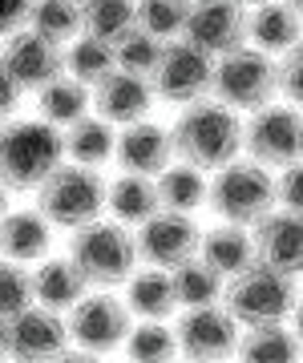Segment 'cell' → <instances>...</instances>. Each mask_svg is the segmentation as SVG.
Returning a JSON list of instances; mask_svg holds the SVG:
<instances>
[{"label": "cell", "mask_w": 303, "mask_h": 363, "mask_svg": "<svg viewBox=\"0 0 303 363\" xmlns=\"http://www.w3.org/2000/svg\"><path fill=\"white\" fill-rule=\"evenodd\" d=\"M211 97L235 113H250L259 105L275 101V57L259 52L255 45H238L214 57Z\"/></svg>", "instance_id": "8992f818"}, {"label": "cell", "mask_w": 303, "mask_h": 363, "mask_svg": "<svg viewBox=\"0 0 303 363\" xmlns=\"http://www.w3.org/2000/svg\"><path fill=\"white\" fill-rule=\"evenodd\" d=\"M178 37L190 40L206 57L231 52L247 45V9L238 0H190Z\"/></svg>", "instance_id": "5bb4252c"}, {"label": "cell", "mask_w": 303, "mask_h": 363, "mask_svg": "<svg viewBox=\"0 0 303 363\" xmlns=\"http://www.w3.org/2000/svg\"><path fill=\"white\" fill-rule=\"evenodd\" d=\"M299 9L287 4V0H263L247 13V40L267 57H279L299 45Z\"/></svg>", "instance_id": "ffe728a7"}, {"label": "cell", "mask_w": 303, "mask_h": 363, "mask_svg": "<svg viewBox=\"0 0 303 363\" xmlns=\"http://www.w3.org/2000/svg\"><path fill=\"white\" fill-rule=\"evenodd\" d=\"M0 359H9V323L0 319Z\"/></svg>", "instance_id": "b9f144b4"}, {"label": "cell", "mask_w": 303, "mask_h": 363, "mask_svg": "<svg viewBox=\"0 0 303 363\" xmlns=\"http://www.w3.org/2000/svg\"><path fill=\"white\" fill-rule=\"evenodd\" d=\"M243 154L267 169H283L291 162H299V154H303L299 105L267 101L259 109H250L247 121H243Z\"/></svg>", "instance_id": "ba28073f"}, {"label": "cell", "mask_w": 303, "mask_h": 363, "mask_svg": "<svg viewBox=\"0 0 303 363\" xmlns=\"http://www.w3.org/2000/svg\"><path fill=\"white\" fill-rule=\"evenodd\" d=\"M69 347V327L61 311L28 303L9 319V359L13 363H53Z\"/></svg>", "instance_id": "9a60e30c"}, {"label": "cell", "mask_w": 303, "mask_h": 363, "mask_svg": "<svg viewBox=\"0 0 303 363\" xmlns=\"http://www.w3.org/2000/svg\"><path fill=\"white\" fill-rule=\"evenodd\" d=\"M109 69H118L114 61V45L101 37H89V33H77V37L65 45V73L77 77L81 85H97Z\"/></svg>", "instance_id": "f546056e"}, {"label": "cell", "mask_w": 303, "mask_h": 363, "mask_svg": "<svg viewBox=\"0 0 303 363\" xmlns=\"http://www.w3.org/2000/svg\"><path fill=\"white\" fill-rule=\"evenodd\" d=\"M130 315L138 319H166V315L178 311L174 303V286H170V271H158V267H145V271H133L126 279V298H121Z\"/></svg>", "instance_id": "484cf974"}, {"label": "cell", "mask_w": 303, "mask_h": 363, "mask_svg": "<svg viewBox=\"0 0 303 363\" xmlns=\"http://www.w3.org/2000/svg\"><path fill=\"white\" fill-rule=\"evenodd\" d=\"M106 210L114 214V222L121 226H138L145 222L158 206V190H154V178H142V174H118V182H106Z\"/></svg>", "instance_id": "d4e9b609"}, {"label": "cell", "mask_w": 303, "mask_h": 363, "mask_svg": "<svg viewBox=\"0 0 303 363\" xmlns=\"http://www.w3.org/2000/svg\"><path fill=\"white\" fill-rule=\"evenodd\" d=\"M238 363H299V335L287 323H263L238 331Z\"/></svg>", "instance_id": "cb8c5ba5"}, {"label": "cell", "mask_w": 303, "mask_h": 363, "mask_svg": "<svg viewBox=\"0 0 303 363\" xmlns=\"http://www.w3.org/2000/svg\"><path fill=\"white\" fill-rule=\"evenodd\" d=\"M28 286H33V303L49 307V311H69L81 295H85V279L81 271L65 259H45L37 262V271H28Z\"/></svg>", "instance_id": "44dd1931"}, {"label": "cell", "mask_w": 303, "mask_h": 363, "mask_svg": "<svg viewBox=\"0 0 303 363\" xmlns=\"http://www.w3.org/2000/svg\"><path fill=\"white\" fill-rule=\"evenodd\" d=\"M65 162L61 130L40 117H9L0 121V186L4 190H37Z\"/></svg>", "instance_id": "7a4b0ae2"}, {"label": "cell", "mask_w": 303, "mask_h": 363, "mask_svg": "<svg viewBox=\"0 0 303 363\" xmlns=\"http://www.w3.org/2000/svg\"><path fill=\"white\" fill-rule=\"evenodd\" d=\"M174 363H194V359H174Z\"/></svg>", "instance_id": "f6af8a7d"}, {"label": "cell", "mask_w": 303, "mask_h": 363, "mask_svg": "<svg viewBox=\"0 0 303 363\" xmlns=\"http://www.w3.org/2000/svg\"><path fill=\"white\" fill-rule=\"evenodd\" d=\"M65 327H69V339L81 351L106 355V351H118L126 343V335H130V327H133V315L121 298L101 291V295H81L69 307Z\"/></svg>", "instance_id": "8fae6325"}, {"label": "cell", "mask_w": 303, "mask_h": 363, "mask_svg": "<svg viewBox=\"0 0 303 363\" xmlns=\"http://www.w3.org/2000/svg\"><path fill=\"white\" fill-rule=\"evenodd\" d=\"M250 247H255V262L279 274H299L303 262V226L295 210L271 206L259 222H250Z\"/></svg>", "instance_id": "2e32d148"}, {"label": "cell", "mask_w": 303, "mask_h": 363, "mask_svg": "<svg viewBox=\"0 0 303 363\" xmlns=\"http://www.w3.org/2000/svg\"><path fill=\"white\" fill-rule=\"evenodd\" d=\"M53 247V226L45 222L37 206L33 210H4L0 218V259L9 262H40Z\"/></svg>", "instance_id": "d6986e66"}, {"label": "cell", "mask_w": 303, "mask_h": 363, "mask_svg": "<svg viewBox=\"0 0 303 363\" xmlns=\"http://www.w3.org/2000/svg\"><path fill=\"white\" fill-rule=\"evenodd\" d=\"M25 25L57 45H69L81 33V0H33Z\"/></svg>", "instance_id": "4dcf8cb0"}, {"label": "cell", "mask_w": 303, "mask_h": 363, "mask_svg": "<svg viewBox=\"0 0 303 363\" xmlns=\"http://www.w3.org/2000/svg\"><path fill=\"white\" fill-rule=\"evenodd\" d=\"M170 286H174L178 311H186V307H206V303H223V274L211 271L198 255H190L186 262L170 267Z\"/></svg>", "instance_id": "f1b7e54d"}, {"label": "cell", "mask_w": 303, "mask_h": 363, "mask_svg": "<svg viewBox=\"0 0 303 363\" xmlns=\"http://www.w3.org/2000/svg\"><path fill=\"white\" fill-rule=\"evenodd\" d=\"M33 303V286H28V271H21V262L0 259V319L9 323L13 315H21Z\"/></svg>", "instance_id": "d590c367"}, {"label": "cell", "mask_w": 303, "mask_h": 363, "mask_svg": "<svg viewBox=\"0 0 303 363\" xmlns=\"http://www.w3.org/2000/svg\"><path fill=\"white\" fill-rule=\"evenodd\" d=\"M154 85L138 73H126V69H109L106 77L89 85V105L97 109V117H106L109 125H130V121H142L154 109Z\"/></svg>", "instance_id": "e0dca14e"}, {"label": "cell", "mask_w": 303, "mask_h": 363, "mask_svg": "<svg viewBox=\"0 0 303 363\" xmlns=\"http://www.w3.org/2000/svg\"><path fill=\"white\" fill-rule=\"evenodd\" d=\"M154 190H158V206L162 210H178L190 214L206 202V174L186 162H170V166L154 174Z\"/></svg>", "instance_id": "83f0119b"}, {"label": "cell", "mask_w": 303, "mask_h": 363, "mask_svg": "<svg viewBox=\"0 0 303 363\" xmlns=\"http://www.w3.org/2000/svg\"><path fill=\"white\" fill-rule=\"evenodd\" d=\"M271 194H275V206L279 210H295L299 214V162H291L283 169H271Z\"/></svg>", "instance_id": "74e56055"}, {"label": "cell", "mask_w": 303, "mask_h": 363, "mask_svg": "<svg viewBox=\"0 0 303 363\" xmlns=\"http://www.w3.org/2000/svg\"><path fill=\"white\" fill-rule=\"evenodd\" d=\"M166 40L150 37V33H142V28L133 25L126 37L114 40V61H118V69H126V73H138V77L150 81V73H154V65H158V52Z\"/></svg>", "instance_id": "e575fe53"}, {"label": "cell", "mask_w": 303, "mask_h": 363, "mask_svg": "<svg viewBox=\"0 0 303 363\" xmlns=\"http://www.w3.org/2000/svg\"><path fill=\"white\" fill-rule=\"evenodd\" d=\"M121 347H126L130 363H174L178 359L174 327H166L162 319H142L138 327H130V335H126Z\"/></svg>", "instance_id": "1f68e13d"}, {"label": "cell", "mask_w": 303, "mask_h": 363, "mask_svg": "<svg viewBox=\"0 0 303 363\" xmlns=\"http://www.w3.org/2000/svg\"><path fill=\"white\" fill-rule=\"evenodd\" d=\"M299 303V286L291 274L267 271L259 262H250L247 271L226 279L223 286V307L231 311L238 327H263V323H287Z\"/></svg>", "instance_id": "277c9868"}, {"label": "cell", "mask_w": 303, "mask_h": 363, "mask_svg": "<svg viewBox=\"0 0 303 363\" xmlns=\"http://www.w3.org/2000/svg\"><path fill=\"white\" fill-rule=\"evenodd\" d=\"M206 206L219 214L223 222H235V226H250L259 222L267 210L275 206V194H271V169L259 166V162H226V166L214 169V182H206Z\"/></svg>", "instance_id": "52a82bcc"}, {"label": "cell", "mask_w": 303, "mask_h": 363, "mask_svg": "<svg viewBox=\"0 0 303 363\" xmlns=\"http://www.w3.org/2000/svg\"><path fill=\"white\" fill-rule=\"evenodd\" d=\"M114 162H118L121 174H142V178L162 174V169L174 162L170 130L154 125L150 117L121 125V130H118V145H114Z\"/></svg>", "instance_id": "ac0fdd59"}, {"label": "cell", "mask_w": 303, "mask_h": 363, "mask_svg": "<svg viewBox=\"0 0 303 363\" xmlns=\"http://www.w3.org/2000/svg\"><path fill=\"white\" fill-rule=\"evenodd\" d=\"M238 331L243 327L231 319L223 303H206V307H186L174 323V339L178 351L194 363H226L235 359Z\"/></svg>", "instance_id": "30bf717a"}, {"label": "cell", "mask_w": 303, "mask_h": 363, "mask_svg": "<svg viewBox=\"0 0 303 363\" xmlns=\"http://www.w3.org/2000/svg\"><path fill=\"white\" fill-rule=\"evenodd\" d=\"M61 145H65V157L77 162V166H106L114 162V145H118V125H109L106 117L85 113L77 117L73 125H65L61 133Z\"/></svg>", "instance_id": "603a6c76"}, {"label": "cell", "mask_w": 303, "mask_h": 363, "mask_svg": "<svg viewBox=\"0 0 303 363\" xmlns=\"http://www.w3.org/2000/svg\"><path fill=\"white\" fill-rule=\"evenodd\" d=\"M198 259L206 262L211 271H219L223 279L247 271L255 262V247H250V226H235V222H223L214 230L198 234Z\"/></svg>", "instance_id": "7402d4cb"}, {"label": "cell", "mask_w": 303, "mask_h": 363, "mask_svg": "<svg viewBox=\"0 0 303 363\" xmlns=\"http://www.w3.org/2000/svg\"><path fill=\"white\" fill-rule=\"evenodd\" d=\"M37 210L53 230H77L85 222L101 218L106 210V178L93 166L61 162L49 178L37 186Z\"/></svg>", "instance_id": "5b68a950"}, {"label": "cell", "mask_w": 303, "mask_h": 363, "mask_svg": "<svg viewBox=\"0 0 303 363\" xmlns=\"http://www.w3.org/2000/svg\"><path fill=\"white\" fill-rule=\"evenodd\" d=\"M275 97H287V105H299V97H303V57H299V45L275 57Z\"/></svg>", "instance_id": "8d00e7d4"}, {"label": "cell", "mask_w": 303, "mask_h": 363, "mask_svg": "<svg viewBox=\"0 0 303 363\" xmlns=\"http://www.w3.org/2000/svg\"><path fill=\"white\" fill-rule=\"evenodd\" d=\"M9 194H13V190H4V186H0V218H4V210H9Z\"/></svg>", "instance_id": "7bdbcfd3"}, {"label": "cell", "mask_w": 303, "mask_h": 363, "mask_svg": "<svg viewBox=\"0 0 303 363\" xmlns=\"http://www.w3.org/2000/svg\"><path fill=\"white\" fill-rule=\"evenodd\" d=\"M238 4H243V9H255V4H263V0H238Z\"/></svg>", "instance_id": "ee69618b"}, {"label": "cell", "mask_w": 303, "mask_h": 363, "mask_svg": "<svg viewBox=\"0 0 303 363\" xmlns=\"http://www.w3.org/2000/svg\"><path fill=\"white\" fill-rule=\"evenodd\" d=\"M28 4H33V0H0V37H9V33H16V28H25Z\"/></svg>", "instance_id": "f35d334b"}, {"label": "cell", "mask_w": 303, "mask_h": 363, "mask_svg": "<svg viewBox=\"0 0 303 363\" xmlns=\"http://www.w3.org/2000/svg\"><path fill=\"white\" fill-rule=\"evenodd\" d=\"M190 0H133V25L158 40H174L182 33Z\"/></svg>", "instance_id": "836d02e7"}, {"label": "cell", "mask_w": 303, "mask_h": 363, "mask_svg": "<svg viewBox=\"0 0 303 363\" xmlns=\"http://www.w3.org/2000/svg\"><path fill=\"white\" fill-rule=\"evenodd\" d=\"M69 262L81 271L85 286L109 291L121 286L138 271V247H133V234L114 218H93L77 230H69Z\"/></svg>", "instance_id": "3957f363"}, {"label": "cell", "mask_w": 303, "mask_h": 363, "mask_svg": "<svg viewBox=\"0 0 303 363\" xmlns=\"http://www.w3.org/2000/svg\"><path fill=\"white\" fill-rule=\"evenodd\" d=\"M16 109H21V85L4 73V65H0V121L16 117Z\"/></svg>", "instance_id": "ab89813d"}, {"label": "cell", "mask_w": 303, "mask_h": 363, "mask_svg": "<svg viewBox=\"0 0 303 363\" xmlns=\"http://www.w3.org/2000/svg\"><path fill=\"white\" fill-rule=\"evenodd\" d=\"M0 65L4 73L21 85V93H37L40 85H49L53 77L65 73V45L40 37L33 28H16L4 37V49H0Z\"/></svg>", "instance_id": "4fadbf2b"}, {"label": "cell", "mask_w": 303, "mask_h": 363, "mask_svg": "<svg viewBox=\"0 0 303 363\" xmlns=\"http://www.w3.org/2000/svg\"><path fill=\"white\" fill-rule=\"evenodd\" d=\"M53 363H101V355H93V351H81V347H77V351H69V347H65Z\"/></svg>", "instance_id": "60d3db41"}, {"label": "cell", "mask_w": 303, "mask_h": 363, "mask_svg": "<svg viewBox=\"0 0 303 363\" xmlns=\"http://www.w3.org/2000/svg\"><path fill=\"white\" fill-rule=\"evenodd\" d=\"M130 28H133V0H81V33L114 45Z\"/></svg>", "instance_id": "d6a6232c"}, {"label": "cell", "mask_w": 303, "mask_h": 363, "mask_svg": "<svg viewBox=\"0 0 303 363\" xmlns=\"http://www.w3.org/2000/svg\"><path fill=\"white\" fill-rule=\"evenodd\" d=\"M211 73H214V57H206L202 49H194L190 40L174 37L162 45L158 65L150 73V85H154V97L170 105H190L211 97Z\"/></svg>", "instance_id": "9c48e42d"}, {"label": "cell", "mask_w": 303, "mask_h": 363, "mask_svg": "<svg viewBox=\"0 0 303 363\" xmlns=\"http://www.w3.org/2000/svg\"><path fill=\"white\" fill-rule=\"evenodd\" d=\"M170 150L174 162L214 174L219 166L235 162L243 154V117L235 109L219 105L214 97L182 105V113L170 125Z\"/></svg>", "instance_id": "6da1fadb"}, {"label": "cell", "mask_w": 303, "mask_h": 363, "mask_svg": "<svg viewBox=\"0 0 303 363\" xmlns=\"http://www.w3.org/2000/svg\"><path fill=\"white\" fill-rule=\"evenodd\" d=\"M198 226L190 214H178V210H154L145 222H138V234H133V247H138V262L145 267H158V271H170L178 262H186L190 255H198Z\"/></svg>", "instance_id": "7c38bea8"}, {"label": "cell", "mask_w": 303, "mask_h": 363, "mask_svg": "<svg viewBox=\"0 0 303 363\" xmlns=\"http://www.w3.org/2000/svg\"><path fill=\"white\" fill-rule=\"evenodd\" d=\"M37 109H40V121L65 130V125H73L77 117H85L93 109L89 105V85H81L77 77L61 73V77H53L49 85L37 89Z\"/></svg>", "instance_id": "4316f807"}]
</instances>
